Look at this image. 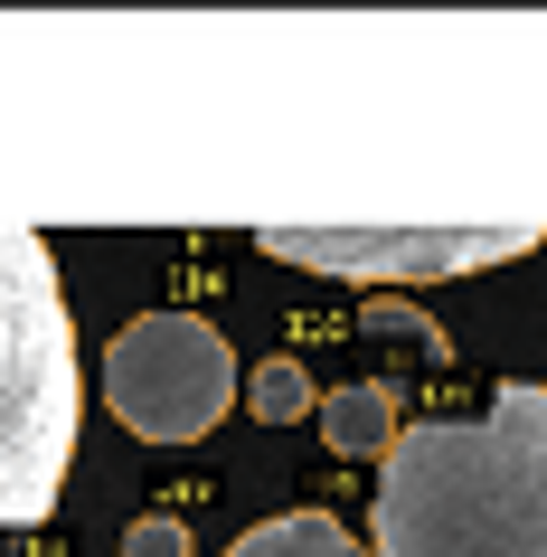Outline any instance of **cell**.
<instances>
[{
  "instance_id": "obj_8",
  "label": "cell",
  "mask_w": 547,
  "mask_h": 557,
  "mask_svg": "<svg viewBox=\"0 0 547 557\" xmlns=\"http://www.w3.org/2000/svg\"><path fill=\"white\" fill-rule=\"evenodd\" d=\"M123 557H189V539H179V520H142L123 539Z\"/></svg>"
},
{
  "instance_id": "obj_2",
  "label": "cell",
  "mask_w": 547,
  "mask_h": 557,
  "mask_svg": "<svg viewBox=\"0 0 547 557\" xmlns=\"http://www.w3.org/2000/svg\"><path fill=\"white\" fill-rule=\"evenodd\" d=\"M86 425L76 387V312L38 227H0V557L20 548L66 492Z\"/></svg>"
},
{
  "instance_id": "obj_4",
  "label": "cell",
  "mask_w": 547,
  "mask_h": 557,
  "mask_svg": "<svg viewBox=\"0 0 547 557\" xmlns=\"http://www.w3.org/2000/svg\"><path fill=\"white\" fill-rule=\"evenodd\" d=\"M274 264L349 274V284H453L482 264H510L538 246V227H256Z\"/></svg>"
},
{
  "instance_id": "obj_7",
  "label": "cell",
  "mask_w": 547,
  "mask_h": 557,
  "mask_svg": "<svg viewBox=\"0 0 547 557\" xmlns=\"http://www.w3.org/2000/svg\"><path fill=\"white\" fill-rule=\"evenodd\" d=\"M236 397H246V407H256L264 425H293L302 407H321V397H312V369H302V359H264V369H256L246 387H236Z\"/></svg>"
},
{
  "instance_id": "obj_5",
  "label": "cell",
  "mask_w": 547,
  "mask_h": 557,
  "mask_svg": "<svg viewBox=\"0 0 547 557\" xmlns=\"http://www.w3.org/2000/svg\"><path fill=\"white\" fill-rule=\"evenodd\" d=\"M321 435H331V454H349V463H387V444L406 435L397 425V387H331L321 397Z\"/></svg>"
},
{
  "instance_id": "obj_1",
  "label": "cell",
  "mask_w": 547,
  "mask_h": 557,
  "mask_svg": "<svg viewBox=\"0 0 547 557\" xmlns=\"http://www.w3.org/2000/svg\"><path fill=\"white\" fill-rule=\"evenodd\" d=\"M377 557H547V387L500 379L482 416H425L387 444Z\"/></svg>"
},
{
  "instance_id": "obj_6",
  "label": "cell",
  "mask_w": 547,
  "mask_h": 557,
  "mask_svg": "<svg viewBox=\"0 0 547 557\" xmlns=\"http://www.w3.org/2000/svg\"><path fill=\"white\" fill-rule=\"evenodd\" d=\"M227 557H369V548H359L331 510H284V520H256Z\"/></svg>"
},
{
  "instance_id": "obj_3",
  "label": "cell",
  "mask_w": 547,
  "mask_h": 557,
  "mask_svg": "<svg viewBox=\"0 0 547 557\" xmlns=\"http://www.w3.org/2000/svg\"><path fill=\"white\" fill-rule=\"evenodd\" d=\"M104 397L142 444H199L236 407V350L199 312H142L104 350Z\"/></svg>"
}]
</instances>
